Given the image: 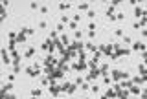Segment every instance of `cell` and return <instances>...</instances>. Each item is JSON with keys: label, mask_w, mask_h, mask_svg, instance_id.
<instances>
[{"label": "cell", "mask_w": 147, "mask_h": 99, "mask_svg": "<svg viewBox=\"0 0 147 99\" xmlns=\"http://www.w3.org/2000/svg\"><path fill=\"white\" fill-rule=\"evenodd\" d=\"M74 37H75V39H81V31H79V29L74 31Z\"/></svg>", "instance_id": "34"}, {"label": "cell", "mask_w": 147, "mask_h": 99, "mask_svg": "<svg viewBox=\"0 0 147 99\" xmlns=\"http://www.w3.org/2000/svg\"><path fill=\"white\" fill-rule=\"evenodd\" d=\"M61 44H63V46H70V39L66 35H61Z\"/></svg>", "instance_id": "13"}, {"label": "cell", "mask_w": 147, "mask_h": 99, "mask_svg": "<svg viewBox=\"0 0 147 99\" xmlns=\"http://www.w3.org/2000/svg\"><path fill=\"white\" fill-rule=\"evenodd\" d=\"M28 40V35H24V33H18L17 35V42H20V44H24Z\"/></svg>", "instance_id": "7"}, {"label": "cell", "mask_w": 147, "mask_h": 99, "mask_svg": "<svg viewBox=\"0 0 147 99\" xmlns=\"http://www.w3.org/2000/svg\"><path fill=\"white\" fill-rule=\"evenodd\" d=\"M68 28H70L72 31H77V22H74V20H72L70 24H68Z\"/></svg>", "instance_id": "18"}, {"label": "cell", "mask_w": 147, "mask_h": 99, "mask_svg": "<svg viewBox=\"0 0 147 99\" xmlns=\"http://www.w3.org/2000/svg\"><path fill=\"white\" fill-rule=\"evenodd\" d=\"M110 77L120 83L121 79H129V73L127 72H121V70H110Z\"/></svg>", "instance_id": "1"}, {"label": "cell", "mask_w": 147, "mask_h": 99, "mask_svg": "<svg viewBox=\"0 0 147 99\" xmlns=\"http://www.w3.org/2000/svg\"><path fill=\"white\" fill-rule=\"evenodd\" d=\"M20 70H22V68H20V64H13V70H11V72H13V73L17 75V73H18Z\"/></svg>", "instance_id": "17"}, {"label": "cell", "mask_w": 147, "mask_h": 99, "mask_svg": "<svg viewBox=\"0 0 147 99\" xmlns=\"http://www.w3.org/2000/svg\"><path fill=\"white\" fill-rule=\"evenodd\" d=\"M88 17H90V18H94V17H96V11H92V9H88Z\"/></svg>", "instance_id": "33"}, {"label": "cell", "mask_w": 147, "mask_h": 99, "mask_svg": "<svg viewBox=\"0 0 147 99\" xmlns=\"http://www.w3.org/2000/svg\"><path fill=\"white\" fill-rule=\"evenodd\" d=\"M129 95H131L129 90L127 92H118V99H129Z\"/></svg>", "instance_id": "10"}, {"label": "cell", "mask_w": 147, "mask_h": 99, "mask_svg": "<svg viewBox=\"0 0 147 99\" xmlns=\"http://www.w3.org/2000/svg\"><path fill=\"white\" fill-rule=\"evenodd\" d=\"M88 68V62H83V61H79V62H72V70H75V72H83V70H86Z\"/></svg>", "instance_id": "2"}, {"label": "cell", "mask_w": 147, "mask_h": 99, "mask_svg": "<svg viewBox=\"0 0 147 99\" xmlns=\"http://www.w3.org/2000/svg\"><path fill=\"white\" fill-rule=\"evenodd\" d=\"M85 48H86V51H94V53L97 51V50H96V46H94L92 42H86V44H85Z\"/></svg>", "instance_id": "11"}, {"label": "cell", "mask_w": 147, "mask_h": 99, "mask_svg": "<svg viewBox=\"0 0 147 99\" xmlns=\"http://www.w3.org/2000/svg\"><path fill=\"white\" fill-rule=\"evenodd\" d=\"M13 81H15V73H13V72H11V73L7 75V83H13Z\"/></svg>", "instance_id": "21"}, {"label": "cell", "mask_w": 147, "mask_h": 99, "mask_svg": "<svg viewBox=\"0 0 147 99\" xmlns=\"http://www.w3.org/2000/svg\"><path fill=\"white\" fill-rule=\"evenodd\" d=\"M97 70H99V75H107L110 68H109V64H101V66H99Z\"/></svg>", "instance_id": "6"}, {"label": "cell", "mask_w": 147, "mask_h": 99, "mask_svg": "<svg viewBox=\"0 0 147 99\" xmlns=\"http://www.w3.org/2000/svg\"><path fill=\"white\" fill-rule=\"evenodd\" d=\"M127 90L132 94V95H140L142 94V90H140V86H136V84H131L129 88H127Z\"/></svg>", "instance_id": "3"}, {"label": "cell", "mask_w": 147, "mask_h": 99, "mask_svg": "<svg viewBox=\"0 0 147 99\" xmlns=\"http://www.w3.org/2000/svg\"><path fill=\"white\" fill-rule=\"evenodd\" d=\"M96 37V31H88V39H94Z\"/></svg>", "instance_id": "35"}, {"label": "cell", "mask_w": 147, "mask_h": 99, "mask_svg": "<svg viewBox=\"0 0 147 99\" xmlns=\"http://www.w3.org/2000/svg\"><path fill=\"white\" fill-rule=\"evenodd\" d=\"M143 17H145V18H147V9H143Z\"/></svg>", "instance_id": "41"}, {"label": "cell", "mask_w": 147, "mask_h": 99, "mask_svg": "<svg viewBox=\"0 0 147 99\" xmlns=\"http://www.w3.org/2000/svg\"><path fill=\"white\" fill-rule=\"evenodd\" d=\"M75 84H83V77H77V79H75Z\"/></svg>", "instance_id": "36"}, {"label": "cell", "mask_w": 147, "mask_h": 99, "mask_svg": "<svg viewBox=\"0 0 147 99\" xmlns=\"http://www.w3.org/2000/svg\"><path fill=\"white\" fill-rule=\"evenodd\" d=\"M140 95H142V99H147V90H143V92H142Z\"/></svg>", "instance_id": "40"}, {"label": "cell", "mask_w": 147, "mask_h": 99, "mask_svg": "<svg viewBox=\"0 0 147 99\" xmlns=\"http://www.w3.org/2000/svg\"><path fill=\"white\" fill-rule=\"evenodd\" d=\"M33 55H35V48H33V46H30V48L24 51V57H26V59H31Z\"/></svg>", "instance_id": "5"}, {"label": "cell", "mask_w": 147, "mask_h": 99, "mask_svg": "<svg viewBox=\"0 0 147 99\" xmlns=\"http://www.w3.org/2000/svg\"><path fill=\"white\" fill-rule=\"evenodd\" d=\"M103 83H105V84H110V83H112V77H105Z\"/></svg>", "instance_id": "29"}, {"label": "cell", "mask_w": 147, "mask_h": 99, "mask_svg": "<svg viewBox=\"0 0 147 99\" xmlns=\"http://www.w3.org/2000/svg\"><path fill=\"white\" fill-rule=\"evenodd\" d=\"M123 42H125V44H132V39L131 37H123Z\"/></svg>", "instance_id": "27"}, {"label": "cell", "mask_w": 147, "mask_h": 99, "mask_svg": "<svg viewBox=\"0 0 147 99\" xmlns=\"http://www.w3.org/2000/svg\"><path fill=\"white\" fill-rule=\"evenodd\" d=\"M132 50H134V51H140V50L145 51V44H143V42H134V44H132Z\"/></svg>", "instance_id": "4"}, {"label": "cell", "mask_w": 147, "mask_h": 99, "mask_svg": "<svg viewBox=\"0 0 147 99\" xmlns=\"http://www.w3.org/2000/svg\"><path fill=\"white\" fill-rule=\"evenodd\" d=\"M132 29H142V26H140V22H134V24H132Z\"/></svg>", "instance_id": "28"}, {"label": "cell", "mask_w": 147, "mask_h": 99, "mask_svg": "<svg viewBox=\"0 0 147 99\" xmlns=\"http://www.w3.org/2000/svg\"><path fill=\"white\" fill-rule=\"evenodd\" d=\"M88 88H90V84H88V83H86V84H81V90H83V92H86Z\"/></svg>", "instance_id": "30"}, {"label": "cell", "mask_w": 147, "mask_h": 99, "mask_svg": "<svg viewBox=\"0 0 147 99\" xmlns=\"http://www.w3.org/2000/svg\"><path fill=\"white\" fill-rule=\"evenodd\" d=\"M123 18H125V15H123V13H116V20H120V22H121Z\"/></svg>", "instance_id": "23"}, {"label": "cell", "mask_w": 147, "mask_h": 99, "mask_svg": "<svg viewBox=\"0 0 147 99\" xmlns=\"http://www.w3.org/2000/svg\"><path fill=\"white\" fill-rule=\"evenodd\" d=\"M64 29V24H61V22H57V26H55V31H57V33H61Z\"/></svg>", "instance_id": "16"}, {"label": "cell", "mask_w": 147, "mask_h": 99, "mask_svg": "<svg viewBox=\"0 0 147 99\" xmlns=\"http://www.w3.org/2000/svg\"><path fill=\"white\" fill-rule=\"evenodd\" d=\"M107 97H109V99H118L116 90H109V92H107Z\"/></svg>", "instance_id": "14"}, {"label": "cell", "mask_w": 147, "mask_h": 99, "mask_svg": "<svg viewBox=\"0 0 147 99\" xmlns=\"http://www.w3.org/2000/svg\"><path fill=\"white\" fill-rule=\"evenodd\" d=\"M41 94H42V92L39 90V88H35V90H31V95H33V97H41Z\"/></svg>", "instance_id": "15"}, {"label": "cell", "mask_w": 147, "mask_h": 99, "mask_svg": "<svg viewBox=\"0 0 147 99\" xmlns=\"http://www.w3.org/2000/svg\"><path fill=\"white\" fill-rule=\"evenodd\" d=\"M39 11H41L42 15H46V13H48V6H41V9H39Z\"/></svg>", "instance_id": "22"}, {"label": "cell", "mask_w": 147, "mask_h": 99, "mask_svg": "<svg viewBox=\"0 0 147 99\" xmlns=\"http://www.w3.org/2000/svg\"><path fill=\"white\" fill-rule=\"evenodd\" d=\"M114 35H116V37H121V39H123V31H121V29H116V31H114Z\"/></svg>", "instance_id": "25"}, {"label": "cell", "mask_w": 147, "mask_h": 99, "mask_svg": "<svg viewBox=\"0 0 147 99\" xmlns=\"http://www.w3.org/2000/svg\"><path fill=\"white\" fill-rule=\"evenodd\" d=\"M142 31V37H147V28H143V29H140Z\"/></svg>", "instance_id": "38"}, {"label": "cell", "mask_w": 147, "mask_h": 99, "mask_svg": "<svg viewBox=\"0 0 147 99\" xmlns=\"http://www.w3.org/2000/svg\"><path fill=\"white\" fill-rule=\"evenodd\" d=\"M22 33H24V35H35V29H31V28H22Z\"/></svg>", "instance_id": "9"}, {"label": "cell", "mask_w": 147, "mask_h": 99, "mask_svg": "<svg viewBox=\"0 0 147 99\" xmlns=\"http://www.w3.org/2000/svg\"><path fill=\"white\" fill-rule=\"evenodd\" d=\"M30 7H31V9H37V7H39V4H35V2H31V4H30Z\"/></svg>", "instance_id": "37"}, {"label": "cell", "mask_w": 147, "mask_h": 99, "mask_svg": "<svg viewBox=\"0 0 147 99\" xmlns=\"http://www.w3.org/2000/svg\"><path fill=\"white\" fill-rule=\"evenodd\" d=\"M11 90H13V83H6V84H4V88H2V92H6V94H7V92H11Z\"/></svg>", "instance_id": "12"}, {"label": "cell", "mask_w": 147, "mask_h": 99, "mask_svg": "<svg viewBox=\"0 0 147 99\" xmlns=\"http://www.w3.org/2000/svg\"><path fill=\"white\" fill-rule=\"evenodd\" d=\"M30 99H39V97H33V95H31V97H30Z\"/></svg>", "instance_id": "42"}, {"label": "cell", "mask_w": 147, "mask_h": 99, "mask_svg": "<svg viewBox=\"0 0 147 99\" xmlns=\"http://www.w3.org/2000/svg\"><path fill=\"white\" fill-rule=\"evenodd\" d=\"M96 22H88V31H96Z\"/></svg>", "instance_id": "19"}, {"label": "cell", "mask_w": 147, "mask_h": 99, "mask_svg": "<svg viewBox=\"0 0 147 99\" xmlns=\"http://www.w3.org/2000/svg\"><path fill=\"white\" fill-rule=\"evenodd\" d=\"M68 7H70V4H59V9H63V11L68 9Z\"/></svg>", "instance_id": "26"}, {"label": "cell", "mask_w": 147, "mask_h": 99, "mask_svg": "<svg viewBox=\"0 0 147 99\" xmlns=\"http://www.w3.org/2000/svg\"><path fill=\"white\" fill-rule=\"evenodd\" d=\"M132 13H134V17H143V9L136 6V7H134V9H132Z\"/></svg>", "instance_id": "8"}, {"label": "cell", "mask_w": 147, "mask_h": 99, "mask_svg": "<svg viewBox=\"0 0 147 99\" xmlns=\"http://www.w3.org/2000/svg\"><path fill=\"white\" fill-rule=\"evenodd\" d=\"M90 90H92L94 94H97V92H99V86H97V84H94V86H90Z\"/></svg>", "instance_id": "24"}, {"label": "cell", "mask_w": 147, "mask_h": 99, "mask_svg": "<svg viewBox=\"0 0 147 99\" xmlns=\"http://www.w3.org/2000/svg\"><path fill=\"white\" fill-rule=\"evenodd\" d=\"M79 20H81V17H79V15L75 13V15H74V22H79Z\"/></svg>", "instance_id": "39"}, {"label": "cell", "mask_w": 147, "mask_h": 99, "mask_svg": "<svg viewBox=\"0 0 147 99\" xmlns=\"http://www.w3.org/2000/svg\"><path fill=\"white\" fill-rule=\"evenodd\" d=\"M79 9H81V11H85V9H88V4H79Z\"/></svg>", "instance_id": "32"}, {"label": "cell", "mask_w": 147, "mask_h": 99, "mask_svg": "<svg viewBox=\"0 0 147 99\" xmlns=\"http://www.w3.org/2000/svg\"><path fill=\"white\" fill-rule=\"evenodd\" d=\"M39 28H41V29H46V28H48L46 20H41V22H39Z\"/></svg>", "instance_id": "20"}, {"label": "cell", "mask_w": 147, "mask_h": 99, "mask_svg": "<svg viewBox=\"0 0 147 99\" xmlns=\"http://www.w3.org/2000/svg\"><path fill=\"white\" fill-rule=\"evenodd\" d=\"M140 26H147V18H145V17H142V20H140Z\"/></svg>", "instance_id": "31"}]
</instances>
